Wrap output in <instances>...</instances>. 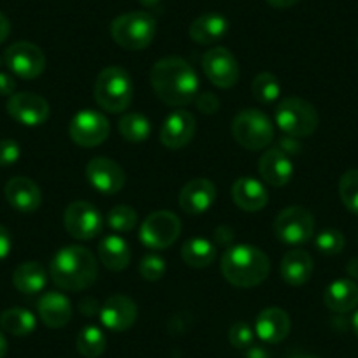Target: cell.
<instances>
[{
	"label": "cell",
	"instance_id": "obj_48",
	"mask_svg": "<svg viewBox=\"0 0 358 358\" xmlns=\"http://www.w3.org/2000/svg\"><path fill=\"white\" fill-rule=\"evenodd\" d=\"M346 273L350 274V278H353V280H358V257L351 258V260L348 262Z\"/></svg>",
	"mask_w": 358,
	"mask_h": 358
},
{
	"label": "cell",
	"instance_id": "obj_24",
	"mask_svg": "<svg viewBox=\"0 0 358 358\" xmlns=\"http://www.w3.org/2000/svg\"><path fill=\"white\" fill-rule=\"evenodd\" d=\"M313 258L304 250H290L281 260V278L287 285L302 287L313 276Z\"/></svg>",
	"mask_w": 358,
	"mask_h": 358
},
{
	"label": "cell",
	"instance_id": "obj_39",
	"mask_svg": "<svg viewBox=\"0 0 358 358\" xmlns=\"http://www.w3.org/2000/svg\"><path fill=\"white\" fill-rule=\"evenodd\" d=\"M22 148L15 139H0V167H11L20 160Z\"/></svg>",
	"mask_w": 358,
	"mask_h": 358
},
{
	"label": "cell",
	"instance_id": "obj_42",
	"mask_svg": "<svg viewBox=\"0 0 358 358\" xmlns=\"http://www.w3.org/2000/svg\"><path fill=\"white\" fill-rule=\"evenodd\" d=\"M15 90H16L15 78L6 74V72H0V95H2V97H11V95L15 94Z\"/></svg>",
	"mask_w": 358,
	"mask_h": 358
},
{
	"label": "cell",
	"instance_id": "obj_49",
	"mask_svg": "<svg viewBox=\"0 0 358 358\" xmlns=\"http://www.w3.org/2000/svg\"><path fill=\"white\" fill-rule=\"evenodd\" d=\"M6 353H8V339L0 332V358H4Z\"/></svg>",
	"mask_w": 358,
	"mask_h": 358
},
{
	"label": "cell",
	"instance_id": "obj_7",
	"mask_svg": "<svg viewBox=\"0 0 358 358\" xmlns=\"http://www.w3.org/2000/svg\"><path fill=\"white\" fill-rule=\"evenodd\" d=\"M232 136L244 150L260 151L274 141V125L260 109H243L232 122Z\"/></svg>",
	"mask_w": 358,
	"mask_h": 358
},
{
	"label": "cell",
	"instance_id": "obj_1",
	"mask_svg": "<svg viewBox=\"0 0 358 358\" xmlns=\"http://www.w3.org/2000/svg\"><path fill=\"white\" fill-rule=\"evenodd\" d=\"M150 79L157 97L171 108H183L197 97V72L183 58L165 57L158 60L151 69Z\"/></svg>",
	"mask_w": 358,
	"mask_h": 358
},
{
	"label": "cell",
	"instance_id": "obj_33",
	"mask_svg": "<svg viewBox=\"0 0 358 358\" xmlns=\"http://www.w3.org/2000/svg\"><path fill=\"white\" fill-rule=\"evenodd\" d=\"M251 92H253V97L258 102L271 104V102L278 101L281 95L280 79L271 74V72H262L251 83Z\"/></svg>",
	"mask_w": 358,
	"mask_h": 358
},
{
	"label": "cell",
	"instance_id": "obj_50",
	"mask_svg": "<svg viewBox=\"0 0 358 358\" xmlns=\"http://www.w3.org/2000/svg\"><path fill=\"white\" fill-rule=\"evenodd\" d=\"M139 2L144 6V8H155V6L160 4L162 0H139Z\"/></svg>",
	"mask_w": 358,
	"mask_h": 358
},
{
	"label": "cell",
	"instance_id": "obj_17",
	"mask_svg": "<svg viewBox=\"0 0 358 358\" xmlns=\"http://www.w3.org/2000/svg\"><path fill=\"white\" fill-rule=\"evenodd\" d=\"M137 306L127 295H111L101 308V322L113 332H125L136 323Z\"/></svg>",
	"mask_w": 358,
	"mask_h": 358
},
{
	"label": "cell",
	"instance_id": "obj_36",
	"mask_svg": "<svg viewBox=\"0 0 358 358\" xmlns=\"http://www.w3.org/2000/svg\"><path fill=\"white\" fill-rule=\"evenodd\" d=\"M315 246L323 255H339L344 250V236L339 230H323L315 237Z\"/></svg>",
	"mask_w": 358,
	"mask_h": 358
},
{
	"label": "cell",
	"instance_id": "obj_28",
	"mask_svg": "<svg viewBox=\"0 0 358 358\" xmlns=\"http://www.w3.org/2000/svg\"><path fill=\"white\" fill-rule=\"evenodd\" d=\"M46 271L37 262H23L13 274V285L16 287V290L25 295L41 294L46 287Z\"/></svg>",
	"mask_w": 358,
	"mask_h": 358
},
{
	"label": "cell",
	"instance_id": "obj_19",
	"mask_svg": "<svg viewBox=\"0 0 358 358\" xmlns=\"http://www.w3.org/2000/svg\"><path fill=\"white\" fill-rule=\"evenodd\" d=\"M258 174L264 179V183L271 187H285L290 183L294 176V164L290 157L280 150V148H271L265 151L258 162Z\"/></svg>",
	"mask_w": 358,
	"mask_h": 358
},
{
	"label": "cell",
	"instance_id": "obj_9",
	"mask_svg": "<svg viewBox=\"0 0 358 358\" xmlns=\"http://www.w3.org/2000/svg\"><path fill=\"white\" fill-rule=\"evenodd\" d=\"M181 234V222L171 211H157L141 225V243L150 250H165L172 246Z\"/></svg>",
	"mask_w": 358,
	"mask_h": 358
},
{
	"label": "cell",
	"instance_id": "obj_15",
	"mask_svg": "<svg viewBox=\"0 0 358 358\" xmlns=\"http://www.w3.org/2000/svg\"><path fill=\"white\" fill-rule=\"evenodd\" d=\"M86 178L88 183L101 192L102 195H115L125 187V171L115 160L99 157L90 160L86 165Z\"/></svg>",
	"mask_w": 358,
	"mask_h": 358
},
{
	"label": "cell",
	"instance_id": "obj_38",
	"mask_svg": "<svg viewBox=\"0 0 358 358\" xmlns=\"http://www.w3.org/2000/svg\"><path fill=\"white\" fill-rule=\"evenodd\" d=\"M229 341L234 348H237V350H248L250 346H253V329L244 322L234 323L229 330Z\"/></svg>",
	"mask_w": 358,
	"mask_h": 358
},
{
	"label": "cell",
	"instance_id": "obj_37",
	"mask_svg": "<svg viewBox=\"0 0 358 358\" xmlns=\"http://www.w3.org/2000/svg\"><path fill=\"white\" fill-rule=\"evenodd\" d=\"M165 271H167V265H165V260L160 257V255H155V253L146 255L139 264V273L146 281L162 280Z\"/></svg>",
	"mask_w": 358,
	"mask_h": 358
},
{
	"label": "cell",
	"instance_id": "obj_14",
	"mask_svg": "<svg viewBox=\"0 0 358 358\" xmlns=\"http://www.w3.org/2000/svg\"><path fill=\"white\" fill-rule=\"evenodd\" d=\"M202 69L209 81L218 88H232L239 81V64L227 48H213L202 58Z\"/></svg>",
	"mask_w": 358,
	"mask_h": 358
},
{
	"label": "cell",
	"instance_id": "obj_41",
	"mask_svg": "<svg viewBox=\"0 0 358 358\" xmlns=\"http://www.w3.org/2000/svg\"><path fill=\"white\" fill-rule=\"evenodd\" d=\"M11 248H13V239H11V234L9 230L6 229L4 225H0V262L8 258V255L11 253Z\"/></svg>",
	"mask_w": 358,
	"mask_h": 358
},
{
	"label": "cell",
	"instance_id": "obj_13",
	"mask_svg": "<svg viewBox=\"0 0 358 358\" xmlns=\"http://www.w3.org/2000/svg\"><path fill=\"white\" fill-rule=\"evenodd\" d=\"M8 115L25 127H39L50 118V104L46 99L32 92H20L9 97Z\"/></svg>",
	"mask_w": 358,
	"mask_h": 358
},
{
	"label": "cell",
	"instance_id": "obj_20",
	"mask_svg": "<svg viewBox=\"0 0 358 358\" xmlns=\"http://www.w3.org/2000/svg\"><path fill=\"white\" fill-rule=\"evenodd\" d=\"M4 194L9 204L20 213L37 211L41 208V202H43L41 188L34 183L32 179L23 178V176L9 179Z\"/></svg>",
	"mask_w": 358,
	"mask_h": 358
},
{
	"label": "cell",
	"instance_id": "obj_8",
	"mask_svg": "<svg viewBox=\"0 0 358 358\" xmlns=\"http://www.w3.org/2000/svg\"><path fill=\"white\" fill-rule=\"evenodd\" d=\"M274 234L288 246L304 244L315 236V216L301 206H290L278 215L274 222Z\"/></svg>",
	"mask_w": 358,
	"mask_h": 358
},
{
	"label": "cell",
	"instance_id": "obj_46",
	"mask_svg": "<svg viewBox=\"0 0 358 358\" xmlns=\"http://www.w3.org/2000/svg\"><path fill=\"white\" fill-rule=\"evenodd\" d=\"M246 358H271V353H268L265 348L262 346H250L246 350Z\"/></svg>",
	"mask_w": 358,
	"mask_h": 358
},
{
	"label": "cell",
	"instance_id": "obj_34",
	"mask_svg": "<svg viewBox=\"0 0 358 358\" xmlns=\"http://www.w3.org/2000/svg\"><path fill=\"white\" fill-rule=\"evenodd\" d=\"M339 195L343 204L358 215V171L344 172L339 181Z\"/></svg>",
	"mask_w": 358,
	"mask_h": 358
},
{
	"label": "cell",
	"instance_id": "obj_2",
	"mask_svg": "<svg viewBox=\"0 0 358 358\" xmlns=\"http://www.w3.org/2000/svg\"><path fill=\"white\" fill-rule=\"evenodd\" d=\"M50 274L53 283L62 290H86L97 280V260L88 248L65 246L51 260Z\"/></svg>",
	"mask_w": 358,
	"mask_h": 358
},
{
	"label": "cell",
	"instance_id": "obj_25",
	"mask_svg": "<svg viewBox=\"0 0 358 358\" xmlns=\"http://www.w3.org/2000/svg\"><path fill=\"white\" fill-rule=\"evenodd\" d=\"M227 32H229V22L225 16L218 15V13H206L194 20V23L190 25L192 41L197 44H204V46L222 41Z\"/></svg>",
	"mask_w": 358,
	"mask_h": 358
},
{
	"label": "cell",
	"instance_id": "obj_47",
	"mask_svg": "<svg viewBox=\"0 0 358 358\" xmlns=\"http://www.w3.org/2000/svg\"><path fill=\"white\" fill-rule=\"evenodd\" d=\"M271 8H276V9H287L292 8V6L299 4L301 0H265Z\"/></svg>",
	"mask_w": 358,
	"mask_h": 358
},
{
	"label": "cell",
	"instance_id": "obj_4",
	"mask_svg": "<svg viewBox=\"0 0 358 358\" xmlns=\"http://www.w3.org/2000/svg\"><path fill=\"white\" fill-rule=\"evenodd\" d=\"M95 102L104 111L118 115L129 109L134 99V85L129 72L118 65L106 67L95 79Z\"/></svg>",
	"mask_w": 358,
	"mask_h": 358
},
{
	"label": "cell",
	"instance_id": "obj_52",
	"mask_svg": "<svg viewBox=\"0 0 358 358\" xmlns=\"http://www.w3.org/2000/svg\"><path fill=\"white\" fill-rule=\"evenodd\" d=\"M288 358H320V357H316V355H306V353H294V355H290V357Z\"/></svg>",
	"mask_w": 358,
	"mask_h": 358
},
{
	"label": "cell",
	"instance_id": "obj_21",
	"mask_svg": "<svg viewBox=\"0 0 358 358\" xmlns=\"http://www.w3.org/2000/svg\"><path fill=\"white\" fill-rule=\"evenodd\" d=\"M292 329L290 316L281 308H267L258 315L255 332L264 343L276 344L288 337Z\"/></svg>",
	"mask_w": 358,
	"mask_h": 358
},
{
	"label": "cell",
	"instance_id": "obj_29",
	"mask_svg": "<svg viewBox=\"0 0 358 358\" xmlns=\"http://www.w3.org/2000/svg\"><path fill=\"white\" fill-rule=\"evenodd\" d=\"M181 257L190 267L204 268L216 260V246L204 237H192L181 248Z\"/></svg>",
	"mask_w": 358,
	"mask_h": 358
},
{
	"label": "cell",
	"instance_id": "obj_11",
	"mask_svg": "<svg viewBox=\"0 0 358 358\" xmlns=\"http://www.w3.org/2000/svg\"><path fill=\"white\" fill-rule=\"evenodd\" d=\"M111 127H109L108 118L102 113L94 111V109H83L69 125V136L78 146L83 148H95L104 143L109 137Z\"/></svg>",
	"mask_w": 358,
	"mask_h": 358
},
{
	"label": "cell",
	"instance_id": "obj_27",
	"mask_svg": "<svg viewBox=\"0 0 358 358\" xmlns=\"http://www.w3.org/2000/svg\"><path fill=\"white\" fill-rule=\"evenodd\" d=\"M99 258L106 268H109L113 273H120V271L129 267L132 253H130L129 244L123 237L111 234V236H106L99 244Z\"/></svg>",
	"mask_w": 358,
	"mask_h": 358
},
{
	"label": "cell",
	"instance_id": "obj_40",
	"mask_svg": "<svg viewBox=\"0 0 358 358\" xmlns=\"http://www.w3.org/2000/svg\"><path fill=\"white\" fill-rule=\"evenodd\" d=\"M195 104L201 109L202 113H208V115H213V113L218 111L220 108V99L216 97L211 92H206V94H201L195 97Z\"/></svg>",
	"mask_w": 358,
	"mask_h": 358
},
{
	"label": "cell",
	"instance_id": "obj_30",
	"mask_svg": "<svg viewBox=\"0 0 358 358\" xmlns=\"http://www.w3.org/2000/svg\"><path fill=\"white\" fill-rule=\"evenodd\" d=\"M36 316L29 311V309L23 308H11L6 309L2 315H0V327L6 330L8 334L16 337L29 336L36 330Z\"/></svg>",
	"mask_w": 358,
	"mask_h": 358
},
{
	"label": "cell",
	"instance_id": "obj_51",
	"mask_svg": "<svg viewBox=\"0 0 358 358\" xmlns=\"http://www.w3.org/2000/svg\"><path fill=\"white\" fill-rule=\"evenodd\" d=\"M351 327H353V332H355V336L358 337V311L355 313V315H353V318H351Z\"/></svg>",
	"mask_w": 358,
	"mask_h": 358
},
{
	"label": "cell",
	"instance_id": "obj_12",
	"mask_svg": "<svg viewBox=\"0 0 358 358\" xmlns=\"http://www.w3.org/2000/svg\"><path fill=\"white\" fill-rule=\"evenodd\" d=\"M9 71L22 79H36L46 69V57L39 46L27 41L11 44L4 53Z\"/></svg>",
	"mask_w": 358,
	"mask_h": 358
},
{
	"label": "cell",
	"instance_id": "obj_43",
	"mask_svg": "<svg viewBox=\"0 0 358 358\" xmlns=\"http://www.w3.org/2000/svg\"><path fill=\"white\" fill-rule=\"evenodd\" d=\"M297 137H290V136H285L283 139L280 141V150L283 151V153H299V150H301V144L297 143Z\"/></svg>",
	"mask_w": 358,
	"mask_h": 358
},
{
	"label": "cell",
	"instance_id": "obj_35",
	"mask_svg": "<svg viewBox=\"0 0 358 358\" xmlns=\"http://www.w3.org/2000/svg\"><path fill=\"white\" fill-rule=\"evenodd\" d=\"M108 225L116 232H130L137 225V213L130 206H115L108 213Z\"/></svg>",
	"mask_w": 358,
	"mask_h": 358
},
{
	"label": "cell",
	"instance_id": "obj_10",
	"mask_svg": "<svg viewBox=\"0 0 358 358\" xmlns=\"http://www.w3.org/2000/svg\"><path fill=\"white\" fill-rule=\"evenodd\" d=\"M65 230L74 239L90 241L101 236L104 229V218L94 204L85 201L72 202L64 213Z\"/></svg>",
	"mask_w": 358,
	"mask_h": 358
},
{
	"label": "cell",
	"instance_id": "obj_5",
	"mask_svg": "<svg viewBox=\"0 0 358 358\" xmlns=\"http://www.w3.org/2000/svg\"><path fill=\"white\" fill-rule=\"evenodd\" d=\"M157 22L150 13L132 11L118 16L111 23V36L120 48L129 51L146 50L155 39Z\"/></svg>",
	"mask_w": 358,
	"mask_h": 358
},
{
	"label": "cell",
	"instance_id": "obj_23",
	"mask_svg": "<svg viewBox=\"0 0 358 358\" xmlns=\"http://www.w3.org/2000/svg\"><path fill=\"white\" fill-rule=\"evenodd\" d=\"M232 201L243 211L257 213L267 206L268 195L258 179L244 176V178H239L232 185Z\"/></svg>",
	"mask_w": 358,
	"mask_h": 358
},
{
	"label": "cell",
	"instance_id": "obj_16",
	"mask_svg": "<svg viewBox=\"0 0 358 358\" xmlns=\"http://www.w3.org/2000/svg\"><path fill=\"white\" fill-rule=\"evenodd\" d=\"M195 136V116L187 109H176L160 129V143L169 150H181L192 143Z\"/></svg>",
	"mask_w": 358,
	"mask_h": 358
},
{
	"label": "cell",
	"instance_id": "obj_53",
	"mask_svg": "<svg viewBox=\"0 0 358 358\" xmlns=\"http://www.w3.org/2000/svg\"><path fill=\"white\" fill-rule=\"evenodd\" d=\"M357 46H358V39H357Z\"/></svg>",
	"mask_w": 358,
	"mask_h": 358
},
{
	"label": "cell",
	"instance_id": "obj_26",
	"mask_svg": "<svg viewBox=\"0 0 358 358\" xmlns=\"http://www.w3.org/2000/svg\"><path fill=\"white\" fill-rule=\"evenodd\" d=\"M323 302L330 311L344 315L358 306V285L353 280H336L327 287Z\"/></svg>",
	"mask_w": 358,
	"mask_h": 358
},
{
	"label": "cell",
	"instance_id": "obj_45",
	"mask_svg": "<svg viewBox=\"0 0 358 358\" xmlns=\"http://www.w3.org/2000/svg\"><path fill=\"white\" fill-rule=\"evenodd\" d=\"M9 34H11V23H9L8 16L4 13H0V44L8 39Z\"/></svg>",
	"mask_w": 358,
	"mask_h": 358
},
{
	"label": "cell",
	"instance_id": "obj_22",
	"mask_svg": "<svg viewBox=\"0 0 358 358\" xmlns=\"http://www.w3.org/2000/svg\"><path fill=\"white\" fill-rule=\"evenodd\" d=\"M41 320L50 329H62L72 320L71 301L60 292H46L37 304Z\"/></svg>",
	"mask_w": 358,
	"mask_h": 358
},
{
	"label": "cell",
	"instance_id": "obj_31",
	"mask_svg": "<svg viewBox=\"0 0 358 358\" xmlns=\"http://www.w3.org/2000/svg\"><path fill=\"white\" fill-rule=\"evenodd\" d=\"M76 346L85 358H99L106 351L108 341H106L104 332L99 327L88 325L79 332Z\"/></svg>",
	"mask_w": 358,
	"mask_h": 358
},
{
	"label": "cell",
	"instance_id": "obj_18",
	"mask_svg": "<svg viewBox=\"0 0 358 358\" xmlns=\"http://www.w3.org/2000/svg\"><path fill=\"white\" fill-rule=\"evenodd\" d=\"M179 208L187 215H202L216 201V187L206 178L192 179L179 192Z\"/></svg>",
	"mask_w": 358,
	"mask_h": 358
},
{
	"label": "cell",
	"instance_id": "obj_6",
	"mask_svg": "<svg viewBox=\"0 0 358 358\" xmlns=\"http://www.w3.org/2000/svg\"><path fill=\"white\" fill-rule=\"evenodd\" d=\"M278 127L285 136L290 137H309L318 129V113L315 106L301 97H287L278 104L274 113Z\"/></svg>",
	"mask_w": 358,
	"mask_h": 358
},
{
	"label": "cell",
	"instance_id": "obj_3",
	"mask_svg": "<svg viewBox=\"0 0 358 358\" xmlns=\"http://www.w3.org/2000/svg\"><path fill=\"white\" fill-rule=\"evenodd\" d=\"M271 260L257 246L236 244L225 250L222 257V274L237 288H253L267 280Z\"/></svg>",
	"mask_w": 358,
	"mask_h": 358
},
{
	"label": "cell",
	"instance_id": "obj_44",
	"mask_svg": "<svg viewBox=\"0 0 358 358\" xmlns=\"http://www.w3.org/2000/svg\"><path fill=\"white\" fill-rule=\"evenodd\" d=\"M79 309H81V311L85 313L86 316H92V315H95V313H97L99 302L95 301V299H92V297H86V299H83L81 304H79Z\"/></svg>",
	"mask_w": 358,
	"mask_h": 358
},
{
	"label": "cell",
	"instance_id": "obj_32",
	"mask_svg": "<svg viewBox=\"0 0 358 358\" xmlns=\"http://www.w3.org/2000/svg\"><path fill=\"white\" fill-rule=\"evenodd\" d=\"M118 130L123 139L129 141V143H143L150 137L151 123L144 115L129 113L118 122Z\"/></svg>",
	"mask_w": 358,
	"mask_h": 358
}]
</instances>
